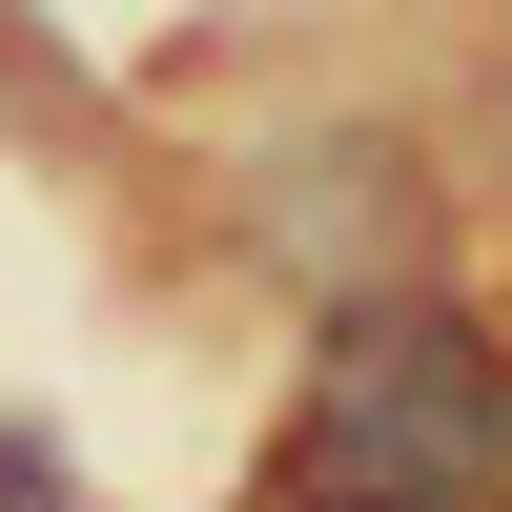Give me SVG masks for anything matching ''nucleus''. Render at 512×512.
I'll return each mask as SVG.
<instances>
[{"mask_svg":"<svg viewBox=\"0 0 512 512\" xmlns=\"http://www.w3.org/2000/svg\"><path fill=\"white\" fill-rule=\"evenodd\" d=\"M267 512H512V369L492 328H451L431 287L328 308L308 390L267 431Z\"/></svg>","mask_w":512,"mask_h":512,"instance_id":"nucleus-1","label":"nucleus"},{"mask_svg":"<svg viewBox=\"0 0 512 512\" xmlns=\"http://www.w3.org/2000/svg\"><path fill=\"white\" fill-rule=\"evenodd\" d=\"M0 512H62V472H41V451H0Z\"/></svg>","mask_w":512,"mask_h":512,"instance_id":"nucleus-2","label":"nucleus"}]
</instances>
